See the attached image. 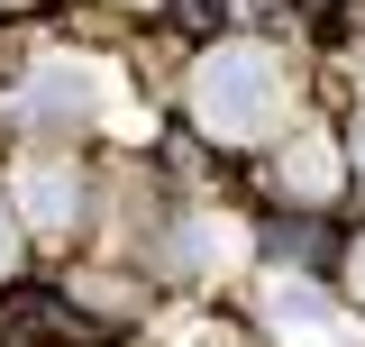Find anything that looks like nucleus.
<instances>
[{"instance_id": "nucleus-9", "label": "nucleus", "mask_w": 365, "mask_h": 347, "mask_svg": "<svg viewBox=\"0 0 365 347\" xmlns=\"http://www.w3.org/2000/svg\"><path fill=\"white\" fill-rule=\"evenodd\" d=\"M356 165H365V110H356Z\"/></svg>"}, {"instance_id": "nucleus-5", "label": "nucleus", "mask_w": 365, "mask_h": 347, "mask_svg": "<svg viewBox=\"0 0 365 347\" xmlns=\"http://www.w3.org/2000/svg\"><path fill=\"white\" fill-rule=\"evenodd\" d=\"M19 201H28V219H46V228H64L83 192H73V174H64V165H28V174H19Z\"/></svg>"}, {"instance_id": "nucleus-2", "label": "nucleus", "mask_w": 365, "mask_h": 347, "mask_svg": "<svg viewBox=\"0 0 365 347\" xmlns=\"http://www.w3.org/2000/svg\"><path fill=\"white\" fill-rule=\"evenodd\" d=\"M265 320L283 329V347H365V338H347V320H338L329 293H311V283H274Z\"/></svg>"}, {"instance_id": "nucleus-4", "label": "nucleus", "mask_w": 365, "mask_h": 347, "mask_svg": "<svg viewBox=\"0 0 365 347\" xmlns=\"http://www.w3.org/2000/svg\"><path fill=\"white\" fill-rule=\"evenodd\" d=\"M283 192H292V201H329V192H338V146H329V137H302V146L283 156Z\"/></svg>"}, {"instance_id": "nucleus-8", "label": "nucleus", "mask_w": 365, "mask_h": 347, "mask_svg": "<svg viewBox=\"0 0 365 347\" xmlns=\"http://www.w3.org/2000/svg\"><path fill=\"white\" fill-rule=\"evenodd\" d=\"M192 347H228V338H220V329H201V338H192Z\"/></svg>"}, {"instance_id": "nucleus-3", "label": "nucleus", "mask_w": 365, "mask_h": 347, "mask_svg": "<svg viewBox=\"0 0 365 347\" xmlns=\"http://www.w3.org/2000/svg\"><path fill=\"white\" fill-rule=\"evenodd\" d=\"M91 74L83 64H37V74H28V91H19V110H28V119H37V129H83L91 119Z\"/></svg>"}, {"instance_id": "nucleus-7", "label": "nucleus", "mask_w": 365, "mask_h": 347, "mask_svg": "<svg viewBox=\"0 0 365 347\" xmlns=\"http://www.w3.org/2000/svg\"><path fill=\"white\" fill-rule=\"evenodd\" d=\"M347 274H356V302H365V238H356V265H347Z\"/></svg>"}, {"instance_id": "nucleus-6", "label": "nucleus", "mask_w": 365, "mask_h": 347, "mask_svg": "<svg viewBox=\"0 0 365 347\" xmlns=\"http://www.w3.org/2000/svg\"><path fill=\"white\" fill-rule=\"evenodd\" d=\"M220 247H237V228H182V238H174V265H182V274H201Z\"/></svg>"}, {"instance_id": "nucleus-1", "label": "nucleus", "mask_w": 365, "mask_h": 347, "mask_svg": "<svg viewBox=\"0 0 365 347\" xmlns=\"http://www.w3.org/2000/svg\"><path fill=\"white\" fill-rule=\"evenodd\" d=\"M192 110H201L210 137L256 146V137H274V119H283V74H274L256 46H220V55H201V74H192Z\"/></svg>"}, {"instance_id": "nucleus-10", "label": "nucleus", "mask_w": 365, "mask_h": 347, "mask_svg": "<svg viewBox=\"0 0 365 347\" xmlns=\"http://www.w3.org/2000/svg\"><path fill=\"white\" fill-rule=\"evenodd\" d=\"M0 265H9V219H0Z\"/></svg>"}]
</instances>
